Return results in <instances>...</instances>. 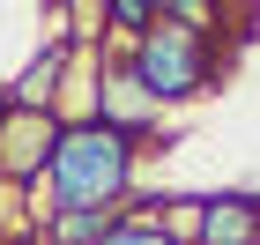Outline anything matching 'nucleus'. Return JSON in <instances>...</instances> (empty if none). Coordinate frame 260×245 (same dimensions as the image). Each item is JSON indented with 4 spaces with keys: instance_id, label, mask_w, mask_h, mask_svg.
Returning a JSON list of instances; mask_svg holds the SVG:
<instances>
[{
    "instance_id": "obj_1",
    "label": "nucleus",
    "mask_w": 260,
    "mask_h": 245,
    "mask_svg": "<svg viewBox=\"0 0 260 245\" xmlns=\"http://www.w3.org/2000/svg\"><path fill=\"white\" fill-rule=\"evenodd\" d=\"M134 171H141V142L112 134V126H60V149L45 163L52 216H126Z\"/></svg>"
},
{
    "instance_id": "obj_2",
    "label": "nucleus",
    "mask_w": 260,
    "mask_h": 245,
    "mask_svg": "<svg viewBox=\"0 0 260 245\" xmlns=\"http://www.w3.org/2000/svg\"><path fill=\"white\" fill-rule=\"evenodd\" d=\"M126 67H134L141 89L171 112V104L208 97V82H216V38H208V30H179V22L156 15V30H149V38L126 45Z\"/></svg>"
},
{
    "instance_id": "obj_3",
    "label": "nucleus",
    "mask_w": 260,
    "mask_h": 245,
    "mask_svg": "<svg viewBox=\"0 0 260 245\" xmlns=\"http://www.w3.org/2000/svg\"><path fill=\"white\" fill-rule=\"evenodd\" d=\"M97 126L126 134V142L149 149V134L164 126V104L141 89V75L126 67V52H104V75H97Z\"/></svg>"
},
{
    "instance_id": "obj_4",
    "label": "nucleus",
    "mask_w": 260,
    "mask_h": 245,
    "mask_svg": "<svg viewBox=\"0 0 260 245\" xmlns=\"http://www.w3.org/2000/svg\"><path fill=\"white\" fill-rule=\"evenodd\" d=\"M67 60H75V38H45L0 97L15 104V112H52V97H60V82H67Z\"/></svg>"
},
{
    "instance_id": "obj_5",
    "label": "nucleus",
    "mask_w": 260,
    "mask_h": 245,
    "mask_svg": "<svg viewBox=\"0 0 260 245\" xmlns=\"http://www.w3.org/2000/svg\"><path fill=\"white\" fill-rule=\"evenodd\" d=\"M193 245H260V193H201Z\"/></svg>"
},
{
    "instance_id": "obj_6",
    "label": "nucleus",
    "mask_w": 260,
    "mask_h": 245,
    "mask_svg": "<svg viewBox=\"0 0 260 245\" xmlns=\"http://www.w3.org/2000/svg\"><path fill=\"white\" fill-rule=\"evenodd\" d=\"M97 75H104V52L97 45H75L67 82H60V97H52V119L60 126H97Z\"/></svg>"
},
{
    "instance_id": "obj_7",
    "label": "nucleus",
    "mask_w": 260,
    "mask_h": 245,
    "mask_svg": "<svg viewBox=\"0 0 260 245\" xmlns=\"http://www.w3.org/2000/svg\"><path fill=\"white\" fill-rule=\"evenodd\" d=\"M89 15H97V38H112L126 52V45H141L149 30H156V0H97Z\"/></svg>"
},
{
    "instance_id": "obj_8",
    "label": "nucleus",
    "mask_w": 260,
    "mask_h": 245,
    "mask_svg": "<svg viewBox=\"0 0 260 245\" xmlns=\"http://www.w3.org/2000/svg\"><path fill=\"white\" fill-rule=\"evenodd\" d=\"M97 245H179V238H171V230H164L156 216H149V201H134V208H126V216H119L112 230H104Z\"/></svg>"
}]
</instances>
